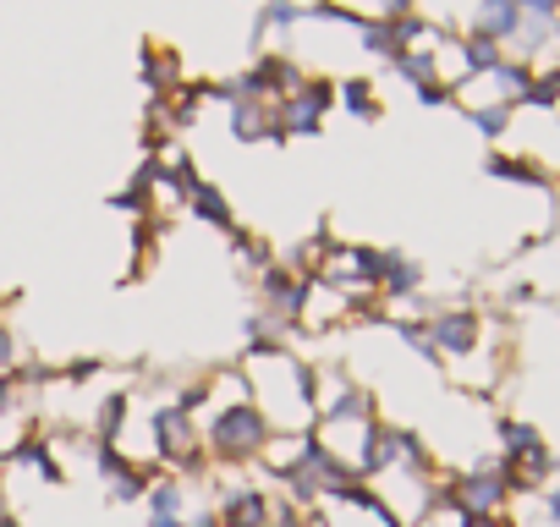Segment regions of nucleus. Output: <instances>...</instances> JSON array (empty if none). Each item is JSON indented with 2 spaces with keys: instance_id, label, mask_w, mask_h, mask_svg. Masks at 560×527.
I'll return each mask as SVG.
<instances>
[{
  "instance_id": "obj_1",
  "label": "nucleus",
  "mask_w": 560,
  "mask_h": 527,
  "mask_svg": "<svg viewBox=\"0 0 560 527\" xmlns=\"http://www.w3.org/2000/svg\"><path fill=\"white\" fill-rule=\"evenodd\" d=\"M203 429V456L214 472H242V467H258L264 445L275 440L269 418L258 412V401H220L209 407V418L198 423Z\"/></svg>"
},
{
  "instance_id": "obj_20",
  "label": "nucleus",
  "mask_w": 560,
  "mask_h": 527,
  "mask_svg": "<svg viewBox=\"0 0 560 527\" xmlns=\"http://www.w3.org/2000/svg\"><path fill=\"white\" fill-rule=\"evenodd\" d=\"M544 516L549 527H560V489H544Z\"/></svg>"
},
{
  "instance_id": "obj_13",
  "label": "nucleus",
  "mask_w": 560,
  "mask_h": 527,
  "mask_svg": "<svg viewBox=\"0 0 560 527\" xmlns=\"http://www.w3.org/2000/svg\"><path fill=\"white\" fill-rule=\"evenodd\" d=\"M336 105H347V116H358V121H380V116H385V110H380V94H374L369 78H347V83H336Z\"/></svg>"
},
{
  "instance_id": "obj_15",
  "label": "nucleus",
  "mask_w": 560,
  "mask_h": 527,
  "mask_svg": "<svg viewBox=\"0 0 560 527\" xmlns=\"http://www.w3.org/2000/svg\"><path fill=\"white\" fill-rule=\"evenodd\" d=\"M100 374H105V358H72V363L56 368V385H89Z\"/></svg>"
},
{
  "instance_id": "obj_6",
  "label": "nucleus",
  "mask_w": 560,
  "mask_h": 527,
  "mask_svg": "<svg viewBox=\"0 0 560 527\" xmlns=\"http://www.w3.org/2000/svg\"><path fill=\"white\" fill-rule=\"evenodd\" d=\"M7 467H28V472H39L50 489H67V467L56 461V440L45 434V429H23L7 450H0V472Z\"/></svg>"
},
{
  "instance_id": "obj_3",
  "label": "nucleus",
  "mask_w": 560,
  "mask_h": 527,
  "mask_svg": "<svg viewBox=\"0 0 560 527\" xmlns=\"http://www.w3.org/2000/svg\"><path fill=\"white\" fill-rule=\"evenodd\" d=\"M336 110V83L330 78H303V89L292 99L275 105V121H280V138H319L325 132V116Z\"/></svg>"
},
{
  "instance_id": "obj_22",
  "label": "nucleus",
  "mask_w": 560,
  "mask_h": 527,
  "mask_svg": "<svg viewBox=\"0 0 560 527\" xmlns=\"http://www.w3.org/2000/svg\"><path fill=\"white\" fill-rule=\"evenodd\" d=\"M0 527H23V522H18V511H7V505H0Z\"/></svg>"
},
{
  "instance_id": "obj_12",
  "label": "nucleus",
  "mask_w": 560,
  "mask_h": 527,
  "mask_svg": "<svg viewBox=\"0 0 560 527\" xmlns=\"http://www.w3.org/2000/svg\"><path fill=\"white\" fill-rule=\"evenodd\" d=\"M225 247H231V258L242 264L247 276H258V270H269V264H275V247H269L258 231H247V225H236V231L225 236Z\"/></svg>"
},
{
  "instance_id": "obj_14",
  "label": "nucleus",
  "mask_w": 560,
  "mask_h": 527,
  "mask_svg": "<svg viewBox=\"0 0 560 527\" xmlns=\"http://www.w3.org/2000/svg\"><path fill=\"white\" fill-rule=\"evenodd\" d=\"M303 17H308L303 0H258V23H264V28H280V34H287V28H298Z\"/></svg>"
},
{
  "instance_id": "obj_11",
  "label": "nucleus",
  "mask_w": 560,
  "mask_h": 527,
  "mask_svg": "<svg viewBox=\"0 0 560 527\" xmlns=\"http://www.w3.org/2000/svg\"><path fill=\"white\" fill-rule=\"evenodd\" d=\"M187 489H192V483H182L176 472H154V483H149V494H143L149 516H187Z\"/></svg>"
},
{
  "instance_id": "obj_21",
  "label": "nucleus",
  "mask_w": 560,
  "mask_h": 527,
  "mask_svg": "<svg viewBox=\"0 0 560 527\" xmlns=\"http://www.w3.org/2000/svg\"><path fill=\"white\" fill-rule=\"evenodd\" d=\"M149 527H182V516H149Z\"/></svg>"
},
{
  "instance_id": "obj_10",
  "label": "nucleus",
  "mask_w": 560,
  "mask_h": 527,
  "mask_svg": "<svg viewBox=\"0 0 560 527\" xmlns=\"http://www.w3.org/2000/svg\"><path fill=\"white\" fill-rule=\"evenodd\" d=\"M132 401H138V390H127V385L105 390V396H100V407H94V418H89V434H94V440H105V445H121L127 418H132Z\"/></svg>"
},
{
  "instance_id": "obj_17",
  "label": "nucleus",
  "mask_w": 560,
  "mask_h": 527,
  "mask_svg": "<svg viewBox=\"0 0 560 527\" xmlns=\"http://www.w3.org/2000/svg\"><path fill=\"white\" fill-rule=\"evenodd\" d=\"M18 358H23V352H18L12 325H0V374H12V368H18Z\"/></svg>"
},
{
  "instance_id": "obj_19",
  "label": "nucleus",
  "mask_w": 560,
  "mask_h": 527,
  "mask_svg": "<svg viewBox=\"0 0 560 527\" xmlns=\"http://www.w3.org/2000/svg\"><path fill=\"white\" fill-rule=\"evenodd\" d=\"M182 527H220V516H214V505H198L192 516H182Z\"/></svg>"
},
{
  "instance_id": "obj_8",
  "label": "nucleus",
  "mask_w": 560,
  "mask_h": 527,
  "mask_svg": "<svg viewBox=\"0 0 560 527\" xmlns=\"http://www.w3.org/2000/svg\"><path fill=\"white\" fill-rule=\"evenodd\" d=\"M182 209H187L192 220H203L209 231H220V236H231V231L242 225V220H236V209H231V198H225L209 176H198V187L187 192V203H182Z\"/></svg>"
},
{
  "instance_id": "obj_4",
  "label": "nucleus",
  "mask_w": 560,
  "mask_h": 527,
  "mask_svg": "<svg viewBox=\"0 0 560 527\" xmlns=\"http://www.w3.org/2000/svg\"><path fill=\"white\" fill-rule=\"evenodd\" d=\"M94 478L105 483V500L110 505H143V494H149V483H154V472L160 467H143V461H132L121 445H94Z\"/></svg>"
},
{
  "instance_id": "obj_9",
  "label": "nucleus",
  "mask_w": 560,
  "mask_h": 527,
  "mask_svg": "<svg viewBox=\"0 0 560 527\" xmlns=\"http://www.w3.org/2000/svg\"><path fill=\"white\" fill-rule=\"evenodd\" d=\"M231 138L236 143H287L280 138V121H275V105H264V99L231 105Z\"/></svg>"
},
{
  "instance_id": "obj_7",
  "label": "nucleus",
  "mask_w": 560,
  "mask_h": 527,
  "mask_svg": "<svg viewBox=\"0 0 560 527\" xmlns=\"http://www.w3.org/2000/svg\"><path fill=\"white\" fill-rule=\"evenodd\" d=\"M143 89H149V105H165L182 89V56L160 39L143 45Z\"/></svg>"
},
{
  "instance_id": "obj_18",
  "label": "nucleus",
  "mask_w": 560,
  "mask_h": 527,
  "mask_svg": "<svg viewBox=\"0 0 560 527\" xmlns=\"http://www.w3.org/2000/svg\"><path fill=\"white\" fill-rule=\"evenodd\" d=\"M380 17H385V23H401V17H418V0H380Z\"/></svg>"
},
{
  "instance_id": "obj_5",
  "label": "nucleus",
  "mask_w": 560,
  "mask_h": 527,
  "mask_svg": "<svg viewBox=\"0 0 560 527\" xmlns=\"http://www.w3.org/2000/svg\"><path fill=\"white\" fill-rule=\"evenodd\" d=\"M429 336L440 347V363H467L483 352V314L456 303V308H429Z\"/></svg>"
},
{
  "instance_id": "obj_16",
  "label": "nucleus",
  "mask_w": 560,
  "mask_h": 527,
  "mask_svg": "<svg viewBox=\"0 0 560 527\" xmlns=\"http://www.w3.org/2000/svg\"><path fill=\"white\" fill-rule=\"evenodd\" d=\"M12 412H23V390L12 374H0V418H12Z\"/></svg>"
},
{
  "instance_id": "obj_2",
  "label": "nucleus",
  "mask_w": 560,
  "mask_h": 527,
  "mask_svg": "<svg viewBox=\"0 0 560 527\" xmlns=\"http://www.w3.org/2000/svg\"><path fill=\"white\" fill-rule=\"evenodd\" d=\"M253 297H258V314H269V319H280V325L292 330V341L314 330L308 314H314L319 286H314V276H298L292 264L275 258L269 270H258V276H253Z\"/></svg>"
}]
</instances>
